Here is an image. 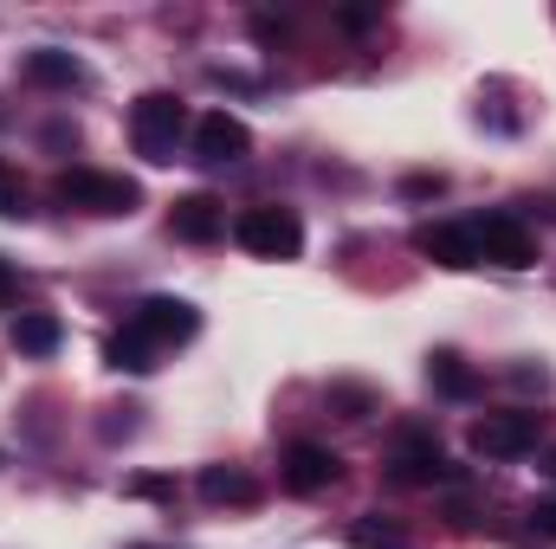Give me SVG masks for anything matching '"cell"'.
<instances>
[{"mask_svg": "<svg viewBox=\"0 0 556 549\" xmlns=\"http://www.w3.org/2000/svg\"><path fill=\"white\" fill-rule=\"evenodd\" d=\"M181 137H188V104H181L175 91L137 98V111H130V142H137L142 162H175Z\"/></svg>", "mask_w": 556, "mask_h": 549, "instance_id": "1", "label": "cell"}, {"mask_svg": "<svg viewBox=\"0 0 556 549\" xmlns=\"http://www.w3.org/2000/svg\"><path fill=\"white\" fill-rule=\"evenodd\" d=\"M538 433H544V413H531V408H498V413H479V420H472L466 446H472V459H485V465H505V459H525V452L538 446Z\"/></svg>", "mask_w": 556, "mask_h": 549, "instance_id": "2", "label": "cell"}, {"mask_svg": "<svg viewBox=\"0 0 556 549\" xmlns=\"http://www.w3.org/2000/svg\"><path fill=\"white\" fill-rule=\"evenodd\" d=\"M233 240L253 253V259H298L304 253V220L291 207H247L233 220Z\"/></svg>", "mask_w": 556, "mask_h": 549, "instance_id": "3", "label": "cell"}, {"mask_svg": "<svg viewBox=\"0 0 556 549\" xmlns=\"http://www.w3.org/2000/svg\"><path fill=\"white\" fill-rule=\"evenodd\" d=\"M466 233H472V253L505 266V272L538 266V240H531V227L518 214H479V220H466Z\"/></svg>", "mask_w": 556, "mask_h": 549, "instance_id": "4", "label": "cell"}, {"mask_svg": "<svg viewBox=\"0 0 556 549\" xmlns=\"http://www.w3.org/2000/svg\"><path fill=\"white\" fill-rule=\"evenodd\" d=\"M124 330L162 356V349H175V343H188V336L201 330V310H194L188 297H142L137 310H130V323H124Z\"/></svg>", "mask_w": 556, "mask_h": 549, "instance_id": "5", "label": "cell"}, {"mask_svg": "<svg viewBox=\"0 0 556 549\" xmlns=\"http://www.w3.org/2000/svg\"><path fill=\"white\" fill-rule=\"evenodd\" d=\"M59 201L65 207H85V214H137V181L124 175H104V168H65L59 175Z\"/></svg>", "mask_w": 556, "mask_h": 549, "instance_id": "6", "label": "cell"}, {"mask_svg": "<svg viewBox=\"0 0 556 549\" xmlns=\"http://www.w3.org/2000/svg\"><path fill=\"white\" fill-rule=\"evenodd\" d=\"M278 478H285L291 498H317V491H330L343 478V459L330 446H317V439H291L285 459H278Z\"/></svg>", "mask_w": 556, "mask_h": 549, "instance_id": "7", "label": "cell"}, {"mask_svg": "<svg viewBox=\"0 0 556 549\" xmlns=\"http://www.w3.org/2000/svg\"><path fill=\"white\" fill-rule=\"evenodd\" d=\"M453 465H446V452H440V439L427 433V426H402L395 433V446H389V478L395 485H440Z\"/></svg>", "mask_w": 556, "mask_h": 549, "instance_id": "8", "label": "cell"}, {"mask_svg": "<svg viewBox=\"0 0 556 549\" xmlns=\"http://www.w3.org/2000/svg\"><path fill=\"white\" fill-rule=\"evenodd\" d=\"M247 155H253V130H247L240 117L207 111V117L194 124V162H207V168H233V162H247Z\"/></svg>", "mask_w": 556, "mask_h": 549, "instance_id": "9", "label": "cell"}, {"mask_svg": "<svg viewBox=\"0 0 556 549\" xmlns=\"http://www.w3.org/2000/svg\"><path fill=\"white\" fill-rule=\"evenodd\" d=\"M168 233L188 240V246H207V240L227 233V207H220L214 194H181V201L168 207Z\"/></svg>", "mask_w": 556, "mask_h": 549, "instance_id": "10", "label": "cell"}, {"mask_svg": "<svg viewBox=\"0 0 556 549\" xmlns=\"http://www.w3.org/2000/svg\"><path fill=\"white\" fill-rule=\"evenodd\" d=\"M415 253H420V259H433V266H446V272H466V266H479V253H472V233H466V220L415 227Z\"/></svg>", "mask_w": 556, "mask_h": 549, "instance_id": "11", "label": "cell"}, {"mask_svg": "<svg viewBox=\"0 0 556 549\" xmlns=\"http://www.w3.org/2000/svg\"><path fill=\"white\" fill-rule=\"evenodd\" d=\"M427 388H433V395H446V401H472V395H479V375H472V362H466V356L433 349V356H427Z\"/></svg>", "mask_w": 556, "mask_h": 549, "instance_id": "12", "label": "cell"}, {"mask_svg": "<svg viewBox=\"0 0 556 549\" xmlns=\"http://www.w3.org/2000/svg\"><path fill=\"white\" fill-rule=\"evenodd\" d=\"M201 498H207V505H233V511H247V505H260V485H253L240 465H207V472H201Z\"/></svg>", "mask_w": 556, "mask_h": 549, "instance_id": "13", "label": "cell"}, {"mask_svg": "<svg viewBox=\"0 0 556 549\" xmlns=\"http://www.w3.org/2000/svg\"><path fill=\"white\" fill-rule=\"evenodd\" d=\"M26 78L52 85V91H72V85H85V65L72 52H59V46H39V52H26Z\"/></svg>", "mask_w": 556, "mask_h": 549, "instance_id": "14", "label": "cell"}, {"mask_svg": "<svg viewBox=\"0 0 556 549\" xmlns=\"http://www.w3.org/2000/svg\"><path fill=\"white\" fill-rule=\"evenodd\" d=\"M59 343H65L59 317H46V310H20V317H13V349H20V356H52Z\"/></svg>", "mask_w": 556, "mask_h": 549, "instance_id": "15", "label": "cell"}, {"mask_svg": "<svg viewBox=\"0 0 556 549\" xmlns=\"http://www.w3.org/2000/svg\"><path fill=\"white\" fill-rule=\"evenodd\" d=\"M104 362H111L117 375H149V369H155V349H149V343H137L130 330H117V336L104 343Z\"/></svg>", "mask_w": 556, "mask_h": 549, "instance_id": "16", "label": "cell"}, {"mask_svg": "<svg viewBox=\"0 0 556 549\" xmlns=\"http://www.w3.org/2000/svg\"><path fill=\"white\" fill-rule=\"evenodd\" d=\"M350 544H356V549H415L395 524H389V518H363V524L350 531Z\"/></svg>", "mask_w": 556, "mask_h": 549, "instance_id": "17", "label": "cell"}, {"mask_svg": "<svg viewBox=\"0 0 556 549\" xmlns=\"http://www.w3.org/2000/svg\"><path fill=\"white\" fill-rule=\"evenodd\" d=\"M330 408H343V420H369V413H376V395H369V388L337 382V388H330Z\"/></svg>", "mask_w": 556, "mask_h": 549, "instance_id": "18", "label": "cell"}, {"mask_svg": "<svg viewBox=\"0 0 556 549\" xmlns=\"http://www.w3.org/2000/svg\"><path fill=\"white\" fill-rule=\"evenodd\" d=\"M26 214V188H20V175L0 162V220H20Z\"/></svg>", "mask_w": 556, "mask_h": 549, "instance_id": "19", "label": "cell"}, {"mask_svg": "<svg viewBox=\"0 0 556 549\" xmlns=\"http://www.w3.org/2000/svg\"><path fill=\"white\" fill-rule=\"evenodd\" d=\"M531 537H551V544H556V498L531 505Z\"/></svg>", "mask_w": 556, "mask_h": 549, "instance_id": "20", "label": "cell"}, {"mask_svg": "<svg viewBox=\"0 0 556 549\" xmlns=\"http://www.w3.org/2000/svg\"><path fill=\"white\" fill-rule=\"evenodd\" d=\"M376 20H382L376 7H343V13H337V26H350V33H369Z\"/></svg>", "mask_w": 556, "mask_h": 549, "instance_id": "21", "label": "cell"}, {"mask_svg": "<svg viewBox=\"0 0 556 549\" xmlns=\"http://www.w3.org/2000/svg\"><path fill=\"white\" fill-rule=\"evenodd\" d=\"M130 491H137V498H175L168 478H130Z\"/></svg>", "mask_w": 556, "mask_h": 549, "instance_id": "22", "label": "cell"}, {"mask_svg": "<svg viewBox=\"0 0 556 549\" xmlns=\"http://www.w3.org/2000/svg\"><path fill=\"white\" fill-rule=\"evenodd\" d=\"M13 291H20V278H13V266L0 259V304H13Z\"/></svg>", "mask_w": 556, "mask_h": 549, "instance_id": "23", "label": "cell"}, {"mask_svg": "<svg viewBox=\"0 0 556 549\" xmlns=\"http://www.w3.org/2000/svg\"><path fill=\"white\" fill-rule=\"evenodd\" d=\"M551 472H556V452H551Z\"/></svg>", "mask_w": 556, "mask_h": 549, "instance_id": "24", "label": "cell"}]
</instances>
